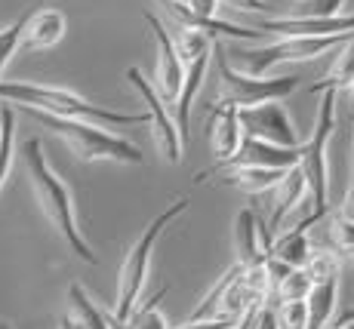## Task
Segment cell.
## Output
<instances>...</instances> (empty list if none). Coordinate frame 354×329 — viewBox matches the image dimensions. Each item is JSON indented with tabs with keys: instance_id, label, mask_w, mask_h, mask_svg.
Masks as SVG:
<instances>
[{
	"instance_id": "cell-36",
	"label": "cell",
	"mask_w": 354,
	"mask_h": 329,
	"mask_svg": "<svg viewBox=\"0 0 354 329\" xmlns=\"http://www.w3.org/2000/svg\"><path fill=\"white\" fill-rule=\"evenodd\" d=\"M0 329H12L10 323H6V320H0Z\"/></svg>"
},
{
	"instance_id": "cell-35",
	"label": "cell",
	"mask_w": 354,
	"mask_h": 329,
	"mask_svg": "<svg viewBox=\"0 0 354 329\" xmlns=\"http://www.w3.org/2000/svg\"><path fill=\"white\" fill-rule=\"evenodd\" d=\"M342 256H345V262L354 265V246H348V250H342Z\"/></svg>"
},
{
	"instance_id": "cell-19",
	"label": "cell",
	"mask_w": 354,
	"mask_h": 329,
	"mask_svg": "<svg viewBox=\"0 0 354 329\" xmlns=\"http://www.w3.org/2000/svg\"><path fill=\"white\" fill-rule=\"evenodd\" d=\"M271 256H277L281 262L292 265V268H305L308 258L315 256V243H311V237H308V228L292 225L287 234L274 237V243H271Z\"/></svg>"
},
{
	"instance_id": "cell-1",
	"label": "cell",
	"mask_w": 354,
	"mask_h": 329,
	"mask_svg": "<svg viewBox=\"0 0 354 329\" xmlns=\"http://www.w3.org/2000/svg\"><path fill=\"white\" fill-rule=\"evenodd\" d=\"M22 163H25V173H28V182L34 188V197H37V207L50 218V225L59 231V237L68 243V250L86 265H96V252L93 246L86 243V237L80 234V225H77V209H74V197L71 188L59 179V173L50 167L44 154V145L40 139H28L22 145Z\"/></svg>"
},
{
	"instance_id": "cell-37",
	"label": "cell",
	"mask_w": 354,
	"mask_h": 329,
	"mask_svg": "<svg viewBox=\"0 0 354 329\" xmlns=\"http://www.w3.org/2000/svg\"><path fill=\"white\" fill-rule=\"evenodd\" d=\"M348 93H351V111H354V86H351V90H348Z\"/></svg>"
},
{
	"instance_id": "cell-18",
	"label": "cell",
	"mask_w": 354,
	"mask_h": 329,
	"mask_svg": "<svg viewBox=\"0 0 354 329\" xmlns=\"http://www.w3.org/2000/svg\"><path fill=\"white\" fill-rule=\"evenodd\" d=\"M209 56H213V50H209L207 56L194 59L192 65H188V71H185V84H182V93H179V99H176V105H173L176 123H179V129H182V135H185V139H188V133H192V129H188V118H192V102H194V95L201 93V86H203Z\"/></svg>"
},
{
	"instance_id": "cell-5",
	"label": "cell",
	"mask_w": 354,
	"mask_h": 329,
	"mask_svg": "<svg viewBox=\"0 0 354 329\" xmlns=\"http://www.w3.org/2000/svg\"><path fill=\"white\" fill-rule=\"evenodd\" d=\"M185 209H188V197L173 200V207L163 209L160 216L154 218L145 231H142V237L133 243V250L127 252L124 268H120V277H118V308H114V314H118L120 320H127L129 314H133L136 301H139V296H142V286H145L148 271H151L154 246H158L163 228H169V225H173Z\"/></svg>"
},
{
	"instance_id": "cell-7",
	"label": "cell",
	"mask_w": 354,
	"mask_h": 329,
	"mask_svg": "<svg viewBox=\"0 0 354 329\" xmlns=\"http://www.w3.org/2000/svg\"><path fill=\"white\" fill-rule=\"evenodd\" d=\"M354 34H330V37H277L271 44L259 46V50H231L228 59L234 62L237 71H247L253 77H265L274 65L283 62H311L321 59L324 53L339 50L342 44H348Z\"/></svg>"
},
{
	"instance_id": "cell-2",
	"label": "cell",
	"mask_w": 354,
	"mask_h": 329,
	"mask_svg": "<svg viewBox=\"0 0 354 329\" xmlns=\"http://www.w3.org/2000/svg\"><path fill=\"white\" fill-rule=\"evenodd\" d=\"M0 102L10 105H28L37 111L56 114V118H74V120H90L99 126H139V123H151V114H124L111 111V108L93 105L80 93L65 90V86H46L31 84V80H0Z\"/></svg>"
},
{
	"instance_id": "cell-9",
	"label": "cell",
	"mask_w": 354,
	"mask_h": 329,
	"mask_svg": "<svg viewBox=\"0 0 354 329\" xmlns=\"http://www.w3.org/2000/svg\"><path fill=\"white\" fill-rule=\"evenodd\" d=\"M145 25L151 28V37H154V50H158V68H154V86H158V93L163 95V102H167L169 108L176 105V99H179L182 93V84H185V59L179 56V50H176L173 37L167 34V28L158 22V16H151V12H145Z\"/></svg>"
},
{
	"instance_id": "cell-30",
	"label": "cell",
	"mask_w": 354,
	"mask_h": 329,
	"mask_svg": "<svg viewBox=\"0 0 354 329\" xmlns=\"http://www.w3.org/2000/svg\"><path fill=\"white\" fill-rule=\"evenodd\" d=\"M345 0H296L292 16H342Z\"/></svg>"
},
{
	"instance_id": "cell-26",
	"label": "cell",
	"mask_w": 354,
	"mask_h": 329,
	"mask_svg": "<svg viewBox=\"0 0 354 329\" xmlns=\"http://www.w3.org/2000/svg\"><path fill=\"white\" fill-rule=\"evenodd\" d=\"M311 290H315V280H311V274L305 268H292L287 277L277 283L274 290V299L277 301H305L311 296Z\"/></svg>"
},
{
	"instance_id": "cell-6",
	"label": "cell",
	"mask_w": 354,
	"mask_h": 329,
	"mask_svg": "<svg viewBox=\"0 0 354 329\" xmlns=\"http://www.w3.org/2000/svg\"><path fill=\"white\" fill-rule=\"evenodd\" d=\"M213 56H216V71H219L216 105L253 108L262 105V102H283L287 95L299 90V77H253L247 71H237L219 40L213 44Z\"/></svg>"
},
{
	"instance_id": "cell-22",
	"label": "cell",
	"mask_w": 354,
	"mask_h": 329,
	"mask_svg": "<svg viewBox=\"0 0 354 329\" xmlns=\"http://www.w3.org/2000/svg\"><path fill=\"white\" fill-rule=\"evenodd\" d=\"M354 86V37L348 44H342L336 50V62H333V68L326 71V77L321 84L311 86V93H324V90H351Z\"/></svg>"
},
{
	"instance_id": "cell-13",
	"label": "cell",
	"mask_w": 354,
	"mask_h": 329,
	"mask_svg": "<svg viewBox=\"0 0 354 329\" xmlns=\"http://www.w3.org/2000/svg\"><path fill=\"white\" fill-rule=\"evenodd\" d=\"M207 129H209V148L216 154V163L231 160L241 151L243 139H247V129L241 123V108H234V105H216L213 102Z\"/></svg>"
},
{
	"instance_id": "cell-39",
	"label": "cell",
	"mask_w": 354,
	"mask_h": 329,
	"mask_svg": "<svg viewBox=\"0 0 354 329\" xmlns=\"http://www.w3.org/2000/svg\"><path fill=\"white\" fill-rule=\"evenodd\" d=\"M179 3H188V0H179Z\"/></svg>"
},
{
	"instance_id": "cell-17",
	"label": "cell",
	"mask_w": 354,
	"mask_h": 329,
	"mask_svg": "<svg viewBox=\"0 0 354 329\" xmlns=\"http://www.w3.org/2000/svg\"><path fill=\"white\" fill-rule=\"evenodd\" d=\"M308 197H311L308 176H305L302 163H299V167L287 169V176H283L274 188V197H271V218H268L271 234H277V228L283 225V218H287L290 212H296L302 203H308Z\"/></svg>"
},
{
	"instance_id": "cell-11",
	"label": "cell",
	"mask_w": 354,
	"mask_h": 329,
	"mask_svg": "<svg viewBox=\"0 0 354 329\" xmlns=\"http://www.w3.org/2000/svg\"><path fill=\"white\" fill-rule=\"evenodd\" d=\"M241 123L247 129V135H253V139L299 148L296 126H292L290 114L283 111L281 102H262V105H253V108H241Z\"/></svg>"
},
{
	"instance_id": "cell-24",
	"label": "cell",
	"mask_w": 354,
	"mask_h": 329,
	"mask_svg": "<svg viewBox=\"0 0 354 329\" xmlns=\"http://www.w3.org/2000/svg\"><path fill=\"white\" fill-rule=\"evenodd\" d=\"M0 126H3V142H0V188H3L12 169V154H16V111L10 102L0 105Z\"/></svg>"
},
{
	"instance_id": "cell-32",
	"label": "cell",
	"mask_w": 354,
	"mask_h": 329,
	"mask_svg": "<svg viewBox=\"0 0 354 329\" xmlns=\"http://www.w3.org/2000/svg\"><path fill=\"white\" fill-rule=\"evenodd\" d=\"M253 329H281V323H277V308L271 305H262L253 320Z\"/></svg>"
},
{
	"instance_id": "cell-28",
	"label": "cell",
	"mask_w": 354,
	"mask_h": 329,
	"mask_svg": "<svg viewBox=\"0 0 354 329\" xmlns=\"http://www.w3.org/2000/svg\"><path fill=\"white\" fill-rule=\"evenodd\" d=\"M305 271L311 274V280H315V283H324V280L339 277V256H336V252H326V250H315V256L308 258Z\"/></svg>"
},
{
	"instance_id": "cell-4",
	"label": "cell",
	"mask_w": 354,
	"mask_h": 329,
	"mask_svg": "<svg viewBox=\"0 0 354 329\" xmlns=\"http://www.w3.org/2000/svg\"><path fill=\"white\" fill-rule=\"evenodd\" d=\"M336 99H339V90H324L311 139L302 145V169H305V176H308L311 212L299 222V228H311V225L321 222L326 216V209H330V163H326V148H330L333 129H336Z\"/></svg>"
},
{
	"instance_id": "cell-20",
	"label": "cell",
	"mask_w": 354,
	"mask_h": 329,
	"mask_svg": "<svg viewBox=\"0 0 354 329\" xmlns=\"http://www.w3.org/2000/svg\"><path fill=\"white\" fill-rule=\"evenodd\" d=\"M336 301H339V277L315 283L308 296V329H326L333 323L336 314Z\"/></svg>"
},
{
	"instance_id": "cell-29",
	"label": "cell",
	"mask_w": 354,
	"mask_h": 329,
	"mask_svg": "<svg viewBox=\"0 0 354 329\" xmlns=\"http://www.w3.org/2000/svg\"><path fill=\"white\" fill-rule=\"evenodd\" d=\"M277 323L281 329H308V299L277 301Z\"/></svg>"
},
{
	"instance_id": "cell-27",
	"label": "cell",
	"mask_w": 354,
	"mask_h": 329,
	"mask_svg": "<svg viewBox=\"0 0 354 329\" xmlns=\"http://www.w3.org/2000/svg\"><path fill=\"white\" fill-rule=\"evenodd\" d=\"M22 31H25V19H19V22H10L6 28H0V77H3L10 59L16 56L19 46H22Z\"/></svg>"
},
{
	"instance_id": "cell-21",
	"label": "cell",
	"mask_w": 354,
	"mask_h": 329,
	"mask_svg": "<svg viewBox=\"0 0 354 329\" xmlns=\"http://www.w3.org/2000/svg\"><path fill=\"white\" fill-rule=\"evenodd\" d=\"M68 311H71V317L77 320L84 329H111V317H108V311H99L80 283L68 286Z\"/></svg>"
},
{
	"instance_id": "cell-15",
	"label": "cell",
	"mask_w": 354,
	"mask_h": 329,
	"mask_svg": "<svg viewBox=\"0 0 354 329\" xmlns=\"http://www.w3.org/2000/svg\"><path fill=\"white\" fill-rule=\"evenodd\" d=\"M274 234L271 228L256 216L253 209H241L234 216V250H237V262L241 265H253L262 262L271 252Z\"/></svg>"
},
{
	"instance_id": "cell-8",
	"label": "cell",
	"mask_w": 354,
	"mask_h": 329,
	"mask_svg": "<svg viewBox=\"0 0 354 329\" xmlns=\"http://www.w3.org/2000/svg\"><path fill=\"white\" fill-rule=\"evenodd\" d=\"M127 80L139 99L148 105V114H151V135H154V145H158V154L167 163H179L182 160V148H185V135H182L179 123H176V114L169 111V105L163 102V95L158 93V86L139 71V68H129Z\"/></svg>"
},
{
	"instance_id": "cell-16",
	"label": "cell",
	"mask_w": 354,
	"mask_h": 329,
	"mask_svg": "<svg viewBox=\"0 0 354 329\" xmlns=\"http://www.w3.org/2000/svg\"><path fill=\"white\" fill-rule=\"evenodd\" d=\"M68 31V19L53 6H40L31 16H25V31H22V46L19 53H40L53 50Z\"/></svg>"
},
{
	"instance_id": "cell-3",
	"label": "cell",
	"mask_w": 354,
	"mask_h": 329,
	"mask_svg": "<svg viewBox=\"0 0 354 329\" xmlns=\"http://www.w3.org/2000/svg\"><path fill=\"white\" fill-rule=\"evenodd\" d=\"M12 108L28 114L31 120H37L50 133H56L84 163L108 160V163H120V167H139L142 163V151L129 139H124V135L108 133V126H99V123H90V120H74V118H56V114L37 111V108H28V105H12Z\"/></svg>"
},
{
	"instance_id": "cell-25",
	"label": "cell",
	"mask_w": 354,
	"mask_h": 329,
	"mask_svg": "<svg viewBox=\"0 0 354 329\" xmlns=\"http://www.w3.org/2000/svg\"><path fill=\"white\" fill-rule=\"evenodd\" d=\"M173 44H176V50H179V56L185 59V65H192L194 59L207 56V53L213 50V37L203 34V31H197V28H188V25H179V34H176Z\"/></svg>"
},
{
	"instance_id": "cell-23",
	"label": "cell",
	"mask_w": 354,
	"mask_h": 329,
	"mask_svg": "<svg viewBox=\"0 0 354 329\" xmlns=\"http://www.w3.org/2000/svg\"><path fill=\"white\" fill-rule=\"evenodd\" d=\"M167 290H169V286H160L154 296L136 301L133 314L127 317V329H169L167 314L160 311V299L167 296Z\"/></svg>"
},
{
	"instance_id": "cell-10",
	"label": "cell",
	"mask_w": 354,
	"mask_h": 329,
	"mask_svg": "<svg viewBox=\"0 0 354 329\" xmlns=\"http://www.w3.org/2000/svg\"><path fill=\"white\" fill-rule=\"evenodd\" d=\"M259 31L274 37H330V34H354V12L342 16H281L259 19Z\"/></svg>"
},
{
	"instance_id": "cell-33",
	"label": "cell",
	"mask_w": 354,
	"mask_h": 329,
	"mask_svg": "<svg viewBox=\"0 0 354 329\" xmlns=\"http://www.w3.org/2000/svg\"><path fill=\"white\" fill-rule=\"evenodd\" d=\"M219 3H222V0H188L192 12H197V16H207V19H213V16H216Z\"/></svg>"
},
{
	"instance_id": "cell-38",
	"label": "cell",
	"mask_w": 354,
	"mask_h": 329,
	"mask_svg": "<svg viewBox=\"0 0 354 329\" xmlns=\"http://www.w3.org/2000/svg\"><path fill=\"white\" fill-rule=\"evenodd\" d=\"M0 142H3V126H0Z\"/></svg>"
},
{
	"instance_id": "cell-31",
	"label": "cell",
	"mask_w": 354,
	"mask_h": 329,
	"mask_svg": "<svg viewBox=\"0 0 354 329\" xmlns=\"http://www.w3.org/2000/svg\"><path fill=\"white\" fill-rule=\"evenodd\" d=\"M330 237H333V243H336L339 250L354 246V218H348L345 212H339V216L330 222Z\"/></svg>"
},
{
	"instance_id": "cell-12",
	"label": "cell",
	"mask_w": 354,
	"mask_h": 329,
	"mask_svg": "<svg viewBox=\"0 0 354 329\" xmlns=\"http://www.w3.org/2000/svg\"><path fill=\"white\" fill-rule=\"evenodd\" d=\"M247 163H253V167L292 169V167H299V163H302V145H299V148H287V145H274V142H265V139H253V135H247V139H243V145H241V151H237L231 160L213 163L209 169H203V176L216 173V169H228V167H247Z\"/></svg>"
},
{
	"instance_id": "cell-14",
	"label": "cell",
	"mask_w": 354,
	"mask_h": 329,
	"mask_svg": "<svg viewBox=\"0 0 354 329\" xmlns=\"http://www.w3.org/2000/svg\"><path fill=\"white\" fill-rule=\"evenodd\" d=\"M287 176V169H274V167H228V169H216V173H197V185L213 182V185H225V188L247 191V194H265V191H274L277 182Z\"/></svg>"
},
{
	"instance_id": "cell-34",
	"label": "cell",
	"mask_w": 354,
	"mask_h": 329,
	"mask_svg": "<svg viewBox=\"0 0 354 329\" xmlns=\"http://www.w3.org/2000/svg\"><path fill=\"white\" fill-rule=\"evenodd\" d=\"M225 3H231L234 10H247V12H262L265 6V0H225Z\"/></svg>"
}]
</instances>
